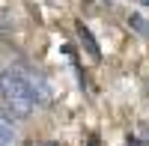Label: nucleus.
Masks as SVG:
<instances>
[{
    "label": "nucleus",
    "mask_w": 149,
    "mask_h": 146,
    "mask_svg": "<svg viewBox=\"0 0 149 146\" xmlns=\"http://www.w3.org/2000/svg\"><path fill=\"white\" fill-rule=\"evenodd\" d=\"M0 102L6 104V111L15 119H30L36 113V107H39L27 78H24V72L18 66L0 69Z\"/></svg>",
    "instance_id": "f257e3e1"
},
{
    "label": "nucleus",
    "mask_w": 149,
    "mask_h": 146,
    "mask_svg": "<svg viewBox=\"0 0 149 146\" xmlns=\"http://www.w3.org/2000/svg\"><path fill=\"white\" fill-rule=\"evenodd\" d=\"M18 69L24 72V78H27V83H30L36 104H48V102H51V87H48L45 75H39V72H36V69H30V66H18Z\"/></svg>",
    "instance_id": "f03ea898"
},
{
    "label": "nucleus",
    "mask_w": 149,
    "mask_h": 146,
    "mask_svg": "<svg viewBox=\"0 0 149 146\" xmlns=\"http://www.w3.org/2000/svg\"><path fill=\"white\" fill-rule=\"evenodd\" d=\"M18 143V128H15V116L6 111V104L0 102V146H15Z\"/></svg>",
    "instance_id": "7ed1b4c3"
},
{
    "label": "nucleus",
    "mask_w": 149,
    "mask_h": 146,
    "mask_svg": "<svg viewBox=\"0 0 149 146\" xmlns=\"http://www.w3.org/2000/svg\"><path fill=\"white\" fill-rule=\"evenodd\" d=\"M74 33H78V39H81V48L86 54H90V60H95V63H102V48H98V39L93 36V30L86 27L84 21L74 24Z\"/></svg>",
    "instance_id": "20e7f679"
},
{
    "label": "nucleus",
    "mask_w": 149,
    "mask_h": 146,
    "mask_svg": "<svg viewBox=\"0 0 149 146\" xmlns=\"http://www.w3.org/2000/svg\"><path fill=\"white\" fill-rule=\"evenodd\" d=\"M128 27L137 33V36H143V39H149V21L143 18V15H137V12H134V15L128 18Z\"/></svg>",
    "instance_id": "39448f33"
},
{
    "label": "nucleus",
    "mask_w": 149,
    "mask_h": 146,
    "mask_svg": "<svg viewBox=\"0 0 149 146\" xmlns=\"http://www.w3.org/2000/svg\"><path fill=\"white\" fill-rule=\"evenodd\" d=\"M9 30H15V21L9 18V12H0V33H9Z\"/></svg>",
    "instance_id": "423d86ee"
},
{
    "label": "nucleus",
    "mask_w": 149,
    "mask_h": 146,
    "mask_svg": "<svg viewBox=\"0 0 149 146\" xmlns=\"http://www.w3.org/2000/svg\"><path fill=\"white\" fill-rule=\"evenodd\" d=\"M125 143H128V146H149V140H143V137H137V134H128Z\"/></svg>",
    "instance_id": "0eeeda50"
},
{
    "label": "nucleus",
    "mask_w": 149,
    "mask_h": 146,
    "mask_svg": "<svg viewBox=\"0 0 149 146\" xmlns=\"http://www.w3.org/2000/svg\"><path fill=\"white\" fill-rule=\"evenodd\" d=\"M86 146H98V134H90V137H86Z\"/></svg>",
    "instance_id": "6e6552de"
},
{
    "label": "nucleus",
    "mask_w": 149,
    "mask_h": 146,
    "mask_svg": "<svg viewBox=\"0 0 149 146\" xmlns=\"http://www.w3.org/2000/svg\"><path fill=\"white\" fill-rule=\"evenodd\" d=\"M134 3H140V6H149V0H134Z\"/></svg>",
    "instance_id": "1a4fd4ad"
},
{
    "label": "nucleus",
    "mask_w": 149,
    "mask_h": 146,
    "mask_svg": "<svg viewBox=\"0 0 149 146\" xmlns=\"http://www.w3.org/2000/svg\"><path fill=\"white\" fill-rule=\"evenodd\" d=\"M84 3H93V0H84Z\"/></svg>",
    "instance_id": "9d476101"
}]
</instances>
